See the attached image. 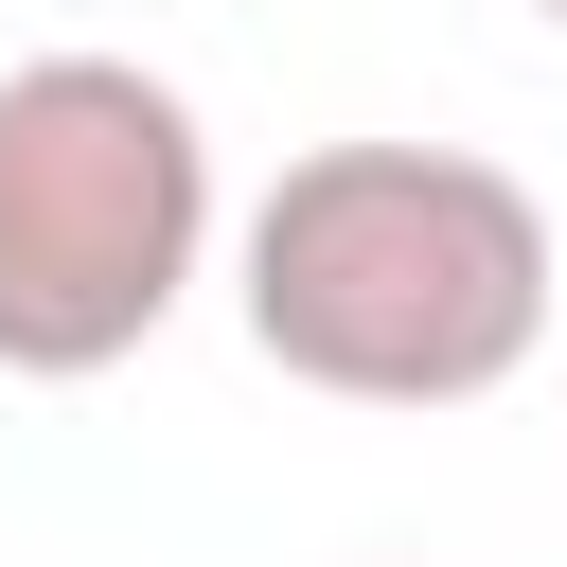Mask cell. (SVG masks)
Wrapping results in <instances>:
<instances>
[{"label": "cell", "mask_w": 567, "mask_h": 567, "mask_svg": "<svg viewBox=\"0 0 567 567\" xmlns=\"http://www.w3.org/2000/svg\"><path fill=\"white\" fill-rule=\"evenodd\" d=\"M549 195L478 142H301L230 230V319L284 390L478 408L549 354Z\"/></svg>", "instance_id": "1"}, {"label": "cell", "mask_w": 567, "mask_h": 567, "mask_svg": "<svg viewBox=\"0 0 567 567\" xmlns=\"http://www.w3.org/2000/svg\"><path fill=\"white\" fill-rule=\"evenodd\" d=\"M213 266V124L142 53H18L0 71V372L89 390L124 372Z\"/></svg>", "instance_id": "2"}, {"label": "cell", "mask_w": 567, "mask_h": 567, "mask_svg": "<svg viewBox=\"0 0 567 567\" xmlns=\"http://www.w3.org/2000/svg\"><path fill=\"white\" fill-rule=\"evenodd\" d=\"M532 18H549V35H567V0H532Z\"/></svg>", "instance_id": "3"}]
</instances>
